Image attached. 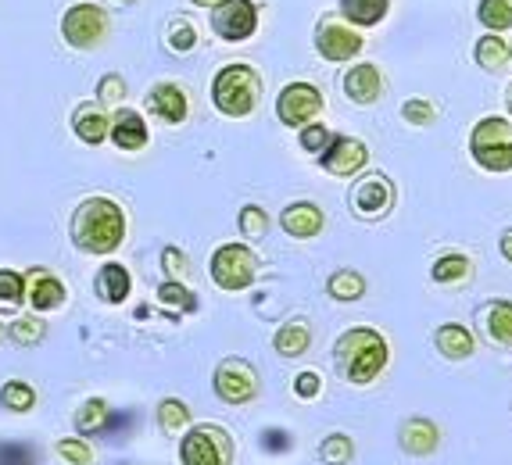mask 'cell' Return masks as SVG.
I'll return each instance as SVG.
<instances>
[{
    "label": "cell",
    "instance_id": "6da1fadb",
    "mask_svg": "<svg viewBox=\"0 0 512 465\" xmlns=\"http://www.w3.org/2000/svg\"><path fill=\"white\" fill-rule=\"evenodd\" d=\"M72 240L83 254H111L126 240V215L108 197H86L72 215Z\"/></svg>",
    "mask_w": 512,
    "mask_h": 465
},
{
    "label": "cell",
    "instance_id": "7a4b0ae2",
    "mask_svg": "<svg viewBox=\"0 0 512 465\" xmlns=\"http://www.w3.org/2000/svg\"><path fill=\"white\" fill-rule=\"evenodd\" d=\"M337 362L351 383H373L387 365V340L384 333L355 326L337 340Z\"/></svg>",
    "mask_w": 512,
    "mask_h": 465
},
{
    "label": "cell",
    "instance_id": "3957f363",
    "mask_svg": "<svg viewBox=\"0 0 512 465\" xmlns=\"http://www.w3.org/2000/svg\"><path fill=\"white\" fill-rule=\"evenodd\" d=\"M262 97V79L251 65H226L212 79V101L230 119H248Z\"/></svg>",
    "mask_w": 512,
    "mask_h": 465
},
{
    "label": "cell",
    "instance_id": "277c9868",
    "mask_svg": "<svg viewBox=\"0 0 512 465\" xmlns=\"http://www.w3.org/2000/svg\"><path fill=\"white\" fill-rule=\"evenodd\" d=\"M470 154L480 169L509 172L512 169V122L480 119L470 133Z\"/></svg>",
    "mask_w": 512,
    "mask_h": 465
},
{
    "label": "cell",
    "instance_id": "5b68a950",
    "mask_svg": "<svg viewBox=\"0 0 512 465\" xmlns=\"http://www.w3.org/2000/svg\"><path fill=\"white\" fill-rule=\"evenodd\" d=\"M183 465H230L233 462V437L219 423L194 426L183 433L180 444Z\"/></svg>",
    "mask_w": 512,
    "mask_h": 465
},
{
    "label": "cell",
    "instance_id": "8992f818",
    "mask_svg": "<svg viewBox=\"0 0 512 465\" xmlns=\"http://www.w3.org/2000/svg\"><path fill=\"white\" fill-rule=\"evenodd\" d=\"M258 276V258L244 244H222L212 254V279L219 290H248Z\"/></svg>",
    "mask_w": 512,
    "mask_h": 465
},
{
    "label": "cell",
    "instance_id": "52a82bcc",
    "mask_svg": "<svg viewBox=\"0 0 512 465\" xmlns=\"http://www.w3.org/2000/svg\"><path fill=\"white\" fill-rule=\"evenodd\" d=\"M61 36L76 51H94V47L104 43V36H108V15L97 4H72L61 15Z\"/></svg>",
    "mask_w": 512,
    "mask_h": 465
},
{
    "label": "cell",
    "instance_id": "ba28073f",
    "mask_svg": "<svg viewBox=\"0 0 512 465\" xmlns=\"http://www.w3.org/2000/svg\"><path fill=\"white\" fill-rule=\"evenodd\" d=\"M215 394L226 405H248L258 398V372L248 358H222L215 365Z\"/></svg>",
    "mask_w": 512,
    "mask_h": 465
},
{
    "label": "cell",
    "instance_id": "9c48e42d",
    "mask_svg": "<svg viewBox=\"0 0 512 465\" xmlns=\"http://www.w3.org/2000/svg\"><path fill=\"white\" fill-rule=\"evenodd\" d=\"M212 29L226 43L251 40L258 29V4L255 0H219L212 4Z\"/></svg>",
    "mask_w": 512,
    "mask_h": 465
},
{
    "label": "cell",
    "instance_id": "30bf717a",
    "mask_svg": "<svg viewBox=\"0 0 512 465\" xmlns=\"http://www.w3.org/2000/svg\"><path fill=\"white\" fill-rule=\"evenodd\" d=\"M323 93L316 90L312 83H291L283 86V93L276 97V115H280L283 126H308V122H316V115L323 111Z\"/></svg>",
    "mask_w": 512,
    "mask_h": 465
},
{
    "label": "cell",
    "instance_id": "8fae6325",
    "mask_svg": "<svg viewBox=\"0 0 512 465\" xmlns=\"http://www.w3.org/2000/svg\"><path fill=\"white\" fill-rule=\"evenodd\" d=\"M394 204V186L387 176L373 172V176H362L351 190V208L362 215V219H380V215L391 212Z\"/></svg>",
    "mask_w": 512,
    "mask_h": 465
},
{
    "label": "cell",
    "instance_id": "7c38bea8",
    "mask_svg": "<svg viewBox=\"0 0 512 465\" xmlns=\"http://www.w3.org/2000/svg\"><path fill=\"white\" fill-rule=\"evenodd\" d=\"M319 161H323V169L330 172V176H355V172L366 169L369 151L355 136H330V144L319 154Z\"/></svg>",
    "mask_w": 512,
    "mask_h": 465
},
{
    "label": "cell",
    "instance_id": "4fadbf2b",
    "mask_svg": "<svg viewBox=\"0 0 512 465\" xmlns=\"http://www.w3.org/2000/svg\"><path fill=\"white\" fill-rule=\"evenodd\" d=\"M316 51L326 61H351L362 51V36L348 26H337V22H326L316 29Z\"/></svg>",
    "mask_w": 512,
    "mask_h": 465
},
{
    "label": "cell",
    "instance_id": "5bb4252c",
    "mask_svg": "<svg viewBox=\"0 0 512 465\" xmlns=\"http://www.w3.org/2000/svg\"><path fill=\"white\" fill-rule=\"evenodd\" d=\"M26 297L33 312H51V308H61L69 301V290L61 279H54L47 269H29V287H26Z\"/></svg>",
    "mask_w": 512,
    "mask_h": 465
},
{
    "label": "cell",
    "instance_id": "9a60e30c",
    "mask_svg": "<svg viewBox=\"0 0 512 465\" xmlns=\"http://www.w3.org/2000/svg\"><path fill=\"white\" fill-rule=\"evenodd\" d=\"M147 108H151L165 126H180V122H187L190 104H187V93L176 83H158L147 93Z\"/></svg>",
    "mask_w": 512,
    "mask_h": 465
},
{
    "label": "cell",
    "instance_id": "2e32d148",
    "mask_svg": "<svg viewBox=\"0 0 512 465\" xmlns=\"http://www.w3.org/2000/svg\"><path fill=\"white\" fill-rule=\"evenodd\" d=\"M111 144L119 147V151H140L147 144V122L140 111L133 108H119V115L111 119Z\"/></svg>",
    "mask_w": 512,
    "mask_h": 465
},
{
    "label": "cell",
    "instance_id": "e0dca14e",
    "mask_svg": "<svg viewBox=\"0 0 512 465\" xmlns=\"http://www.w3.org/2000/svg\"><path fill=\"white\" fill-rule=\"evenodd\" d=\"M344 93L355 104H373L384 93V76L376 65H351V72L344 76Z\"/></svg>",
    "mask_w": 512,
    "mask_h": 465
},
{
    "label": "cell",
    "instance_id": "ac0fdd59",
    "mask_svg": "<svg viewBox=\"0 0 512 465\" xmlns=\"http://www.w3.org/2000/svg\"><path fill=\"white\" fill-rule=\"evenodd\" d=\"M280 226L287 229V233H291V237L308 240V237H316V233H323L326 219H323V212H319L316 204L298 201V204H291V208H283V215H280Z\"/></svg>",
    "mask_w": 512,
    "mask_h": 465
},
{
    "label": "cell",
    "instance_id": "d6986e66",
    "mask_svg": "<svg viewBox=\"0 0 512 465\" xmlns=\"http://www.w3.org/2000/svg\"><path fill=\"white\" fill-rule=\"evenodd\" d=\"M72 129H76V136L83 140V144L97 147V144H104V136H108V129H111V119L104 115L101 104H79L76 115H72Z\"/></svg>",
    "mask_w": 512,
    "mask_h": 465
},
{
    "label": "cell",
    "instance_id": "ffe728a7",
    "mask_svg": "<svg viewBox=\"0 0 512 465\" xmlns=\"http://www.w3.org/2000/svg\"><path fill=\"white\" fill-rule=\"evenodd\" d=\"M129 290H133V276H129L126 265L119 262L101 265V272H97V297H101L104 305H122L129 297Z\"/></svg>",
    "mask_w": 512,
    "mask_h": 465
},
{
    "label": "cell",
    "instance_id": "44dd1931",
    "mask_svg": "<svg viewBox=\"0 0 512 465\" xmlns=\"http://www.w3.org/2000/svg\"><path fill=\"white\" fill-rule=\"evenodd\" d=\"M402 448L409 451V455H430V451L441 444V430H437L430 419H409V423L402 426Z\"/></svg>",
    "mask_w": 512,
    "mask_h": 465
},
{
    "label": "cell",
    "instance_id": "7402d4cb",
    "mask_svg": "<svg viewBox=\"0 0 512 465\" xmlns=\"http://www.w3.org/2000/svg\"><path fill=\"white\" fill-rule=\"evenodd\" d=\"M308 344H312V333H308V326L301 319L283 322L273 337L276 355H283V358H301L308 351Z\"/></svg>",
    "mask_w": 512,
    "mask_h": 465
},
{
    "label": "cell",
    "instance_id": "603a6c76",
    "mask_svg": "<svg viewBox=\"0 0 512 465\" xmlns=\"http://www.w3.org/2000/svg\"><path fill=\"white\" fill-rule=\"evenodd\" d=\"M437 351H441L444 358H470L473 355V333L466 330V326H455V322H448V326H441L434 337Z\"/></svg>",
    "mask_w": 512,
    "mask_h": 465
},
{
    "label": "cell",
    "instance_id": "cb8c5ba5",
    "mask_svg": "<svg viewBox=\"0 0 512 465\" xmlns=\"http://www.w3.org/2000/svg\"><path fill=\"white\" fill-rule=\"evenodd\" d=\"M391 0H341V15L351 26H376L387 15Z\"/></svg>",
    "mask_w": 512,
    "mask_h": 465
},
{
    "label": "cell",
    "instance_id": "d4e9b609",
    "mask_svg": "<svg viewBox=\"0 0 512 465\" xmlns=\"http://www.w3.org/2000/svg\"><path fill=\"white\" fill-rule=\"evenodd\" d=\"M484 326L487 337L498 344H512V301H495L484 308Z\"/></svg>",
    "mask_w": 512,
    "mask_h": 465
},
{
    "label": "cell",
    "instance_id": "484cf974",
    "mask_svg": "<svg viewBox=\"0 0 512 465\" xmlns=\"http://www.w3.org/2000/svg\"><path fill=\"white\" fill-rule=\"evenodd\" d=\"M477 65L487 68V72H502L509 65V43L498 33H487L484 40L477 43Z\"/></svg>",
    "mask_w": 512,
    "mask_h": 465
},
{
    "label": "cell",
    "instance_id": "4316f807",
    "mask_svg": "<svg viewBox=\"0 0 512 465\" xmlns=\"http://www.w3.org/2000/svg\"><path fill=\"white\" fill-rule=\"evenodd\" d=\"M326 290H330L333 301H359V297L366 294V279H362L359 272L341 269V272H333L330 276Z\"/></svg>",
    "mask_w": 512,
    "mask_h": 465
},
{
    "label": "cell",
    "instance_id": "83f0119b",
    "mask_svg": "<svg viewBox=\"0 0 512 465\" xmlns=\"http://www.w3.org/2000/svg\"><path fill=\"white\" fill-rule=\"evenodd\" d=\"M22 301H26V276L0 269V312H18Z\"/></svg>",
    "mask_w": 512,
    "mask_h": 465
},
{
    "label": "cell",
    "instance_id": "f1b7e54d",
    "mask_svg": "<svg viewBox=\"0 0 512 465\" xmlns=\"http://www.w3.org/2000/svg\"><path fill=\"white\" fill-rule=\"evenodd\" d=\"M8 337L22 347H33L47 337V322H43L40 315H22V319H15L8 326Z\"/></svg>",
    "mask_w": 512,
    "mask_h": 465
},
{
    "label": "cell",
    "instance_id": "f546056e",
    "mask_svg": "<svg viewBox=\"0 0 512 465\" xmlns=\"http://www.w3.org/2000/svg\"><path fill=\"white\" fill-rule=\"evenodd\" d=\"M165 47L172 54H187L197 47V29L190 18H172L169 22V33H165Z\"/></svg>",
    "mask_w": 512,
    "mask_h": 465
},
{
    "label": "cell",
    "instance_id": "4dcf8cb0",
    "mask_svg": "<svg viewBox=\"0 0 512 465\" xmlns=\"http://www.w3.org/2000/svg\"><path fill=\"white\" fill-rule=\"evenodd\" d=\"M477 18L484 22L487 29L502 33V29L512 26V0H480Z\"/></svg>",
    "mask_w": 512,
    "mask_h": 465
},
{
    "label": "cell",
    "instance_id": "1f68e13d",
    "mask_svg": "<svg viewBox=\"0 0 512 465\" xmlns=\"http://www.w3.org/2000/svg\"><path fill=\"white\" fill-rule=\"evenodd\" d=\"M108 423V401L104 398H90L83 401V408L76 412V430L79 433H97Z\"/></svg>",
    "mask_w": 512,
    "mask_h": 465
},
{
    "label": "cell",
    "instance_id": "d6a6232c",
    "mask_svg": "<svg viewBox=\"0 0 512 465\" xmlns=\"http://www.w3.org/2000/svg\"><path fill=\"white\" fill-rule=\"evenodd\" d=\"M0 405L11 408V412H29L36 405V390L22 380H11L0 387Z\"/></svg>",
    "mask_w": 512,
    "mask_h": 465
},
{
    "label": "cell",
    "instance_id": "836d02e7",
    "mask_svg": "<svg viewBox=\"0 0 512 465\" xmlns=\"http://www.w3.org/2000/svg\"><path fill=\"white\" fill-rule=\"evenodd\" d=\"M158 426H162L165 433H180L190 426V408L183 405V401L176 398H165L162 405H158Z\"/></svg>",
    "mask_w": 512,
    "mask_h": 465
},
{
    "label": "cell",
    "instance_id": "e575fe53",
    "mask_svg": "<svg viewBox=\"0 0 512 465\" xmlns=\"http://www.w3.org/2000/svg\"><path fill=\"white\" fill-rule=\"evenodd\" d=\"M430 276H434L437 283L466 279L470 276V258H466V254H444V258H437V265L430 269Z\"/></svg>",
    "mask_w": 512,
    "mask_h": 465
},
{
    "label": "cell",
    "instance_id": "d590c367",
    "mask_svg": "<svg viewBox=\"0 0 512 465\" xmlns=\"http://www.w3.org/2000/svg\"><path fill=\"white\" fill-rule=\"evenodd\" d=\"M351 455H355V444H351V437H344V433H330V437L319 444V458H323L326 465H344V462H351Z\"/></svg>",
    "mask_w": 512,
    "mask_h": 465
},
{
    "label": "cell",
    "instance_id": "8d00e7d4",
    "mask_svg": "<svg viewBox=\"0 0 512 465\" xmlns=\"http://www.w3.org/2000/svg\"><path fill=\"white\" fill-rule=\"evenodd\" d=\"M240 229H244V237L258 240L269 233V215H265V208H258V204H244L240 208Z\"/></svg>",
    "mask_w": 512,
    "mask_h": 465
},
{
    "label": "cell",
    "instance_id": "74e56055",
    "mask_svg": "<svg viewBox=\"0 0 512 465\" xmlns=\"http://www.w3.org/2000/svg\"><path fill=\"white\" fill-rule=\"evenodd\" d=\"M97 97H101V108H122V101H126V79L108 72L101 79V86H97Z\"/></svg>",
    "mask_w": 512,
    "mask_h": 465
},
{
    "label": "cell",
    "instance_id": "f35d334b",
    "mask_svg": "<svg viewBox=\"0 0 512 465\" xmlns=\"http://www.w3.org/2000/svg\"><path fill=\"white\" fill-rule=\"evenodd\" d=\"M162 269H165V279H172V283H187V276H190L187 254H183L180 247H165V251H162Z\"/></svg>",
    "mask_w": 512,
    "mask_h": 465
},
{
    "label": "cell",
    "instance_id": "ab89813d",
    "mask_svg": "<svg viewBox=\"0 0 512 465\" xmlns=\"http://www.w3.org/2000/svg\"><path fill=\"white\" fill-rule=\"evenodd\" d=\"M158 301L169 308H183V312H190V308L197 305L194 297H190V290L183 287V283H172V279H165L162 287H158Z\"/></svg>",
    "mask_w": 512,
    "mask_h": 465
},
{
    "label": "cell",
    "instance_id": "60d3db41",
    "mask_svg": "<svg viewBox=\"0 0 512 465\" xmlns=\"http://www.w3.org/2000/svg\"><path fill=\"white\" fill-rule=\"evenodd\" d=\"M330 129L323 126V122H308V126H301V147H305L308 154H323L326 144H330Z\"/></svg>",
    "mask_w": 512,
    "mask_h": 465
},
{
    "label": "cell",
    "instance_id": "b9f144b4",
    "mask_svg": "<svg viewBox=\"0 0 512 465\" xmlns=\"http://www.w3.org/2000/svg\"><path fill=\"white\" fill-rule=\"evenodd\" d=\"M58 455L65 458L69 465H94V451H90V444L86 440H58Z\"/></svg>",
    "mask_w": 512,
    "mask_h": 465
},
{
    "label": "cell",
    "instance_id": "7bdbcfd3",
    "mask_svg": "<svg viewBox=\"0 0 512 465\" xmlns=\"http://www.w3.org/2000/svg\"><path fill=\"white\" fill-rule=\"evenodd\" d=\"M402 115H405V122H412V126H430L437 111H434V104H427V101H405Z\"/></svg>",
    "mask_w": 512,
    "mask_h": 465
},
{
    "label": "cell",
    "instance_id": "ee69618b",
    "mask_svg": "<svg viewBox=\"0 0 512 465\" xmlns=\"http://www.w3.org/2000/svg\"><path fill=\"white\" fill-rule=\"evenodd\" d=\"M319 390H323V380H319V372H301L298 380H294V394H298L301 401H312L319 394Z\"/></svg>",
    "mask_w": 512,
    "mask_h": 465
},
{
    "label": "cell",
    "instance_id": "f6af8a7d",
    "mask_svg": "<svg viewBox=\"0 0 512 465\" xmlns=\"http://www.w3.org/2000/svg\"><path fill=\"white\" fill-rule=\"evenodd\" d=\"M502 254L512 262V229H505L502 233Z\"/></svg>",
    "mask_w": 512,
    "mask_h": 465
},
{
    "label": "cell",
    "instance_id": "bcb514c9",
    "mask_svg": "<svg viewBox=\"0 0 512 465\" xmlns=\"http://www.w3.org/2000/svg\"><path fill=\"white\" fill-rule=\"evenodd\" d=\"M194 4H201V8H212V4H219V0H194Z\"/></svg>",
    "mask_w": 512,
    "mask_h": 465
},
{
    "label": "cell",
    "instance_id": "7dc6e473",
    "mask_svg": "<svg viewBox=\"0 0 512 465\" xmlns=\"http://www.w3.org/2000/svg\"><path fill=\"white\" fill-rule=\"evenodd\" d=\"M111 4H119V8H122V4H137V0H111Z\"/></svg>",
    "mask_w": 512,
    "mask_h": 465
},
{
    "label": "cell",
    "instance_id": "c3c4849f",
    "mask_svg": "<svg viewBox=\"0 0 512 465\" xmlns=\"http://www.w3.org/2000/svg\"><path fill=\"white\" fill-rule=\"evenodd\" d=\"M4 337H8V330H4V322H0V340H4Z\"/></svg>",
    "mask_w": 512,
    "mask_h": 465
},
{
    "label": "cell",
    "instance_id": "681fc988",
    "mask_svg": "<svg viewBox=\"0 0 512 465\" xmlns=\"http://www.w3.org/2000/svg\"><path fill=\"white\" fill-rule=\"evenodd\" d=\"M509 111H512V90H509Z\"/></svg>",
    "mask_w": 512,
    "mask_h": 465
},
{
    "label": "cell",
    "instance_id": "f907efd6",
    "mask_svg": "<svg viewBox=\"0 0 512 465\" xmlns=\"http://www.w3.org/2000/svg\"><path fill=\"white\" fill-rule=\"evenodd\" d=\"M509 61H512V47H509Z\"/></svg>",
    "mask_w": 512,
    "mask_h": 465
}]
</instances>
